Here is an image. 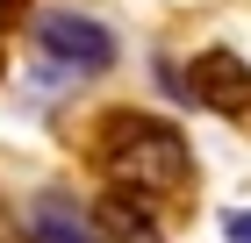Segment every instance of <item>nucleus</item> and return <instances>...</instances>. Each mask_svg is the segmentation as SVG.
<instances>
[{"label":"nucleus","instance_id":"f257e3e1","mask_svg":"<svg viewBox=\"0 0 251 243\" xmlns=\"http://www.w3.org/2000/svg\"><path fill=\"white\" fill-rule=\"evenodd\" d=\"M94 157H100V172L115 179V193H136V200L179 193V186L194 179V150H187V136H179L173 122H158V114H136V108L100 114Z\"/></svg>","mask_w":251,"mask_h":243},{"label":"nucleus","instance_id":"f03ea898","mask_svg":"<svg viewBox=\"0 0 251 243\" xmlns=\"http://www.w3.org/2000/svg\"><path fill=\"white\" fill-rule=\"evenodd\" d=\"M29 36H36V50H43V65H58V72H72V79H94V72H108L115 65V29L108 22H94V15H79V7H43L36 22H29Z\"/></svg>","mask_w":251,"mask_h":243},{"label":"nucleus","instance_id":"7ed1b4c3","mask_svg":"<svg viewBox=\"0 0 251 243\" xmlns=\"http://www.w3.org/2000/svg\"><path fill=\"white\" fill-rule=\"evenodd\" d=\"M187 100H201L215 114H251V65L237 50H201L187 72Z\"/></svg>","mask_w":251,"mask_h":243},{"label":"nucleus","instance_id":"20e7f679","mask_svg":"<svg viewBox=\"0 0 251 243\" xmlns=\"http://www.w3.org/2000/svg\"><path fill=\"white\" fill-rule=\"evenodd\" d=\"M22 229H29V243H100L94 215H86L72 193H29Z\"/></svg>","mask_w":251,"mask_h":243},{"label":"nucleus","instance_id":"39448f33","mask_svg":"<svg viewBox=\"0 0 251 243\" xmlns=\"http://www.w3.org/2000/svg\"><path fill=\"white\" fill-rule=\"evenodd\" d=\"M86 215H94L100 243H158V222H151V207L136 200V193H100Z\"/></svg>","mask_w":251,"mask_h":243},{"label":"nucleus","instance_id":"423d86ee","mask_svg":"<svg viewBox=\"0 0 251 243\" xmlns=\"http://www.w3.org/2000/svg\"><path fill=\"white\" fill-rule=\"evenodd\" d=\"M223 236H230V243H251V207H230V215H223Z\"/></svg>","mask_w":251,"mask_h":243},{"label":"nucleus","instance_id":"0eeeda50","mask_svg":"<svg viewBox=\"0 0 251 243\" xmlns=\"http://www.w3.org/2000/svg\"><path fill=\"white\" fill-rule=\"evenodd\" d=\"M0 15H15V0H0Z\"/></svg>","mask_w":251,"mask_h":243}]
</instances>
